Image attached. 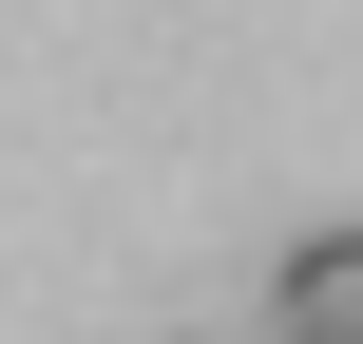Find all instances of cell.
<instances>
[{"instance_id": "6da1fadb", "label": "cell", "mask_w": 363, "mask_h": 344, "mask_svg": "<svg viewBox=\"0 0 363 344\" xmlns=\"http://www.w3.org/2000/svg\"><path fill=\"white\" fill-rule=\"evenodd\" d=\"M268 344H363V230H306L268 268Z\"/></svg>"}]
</instances>
